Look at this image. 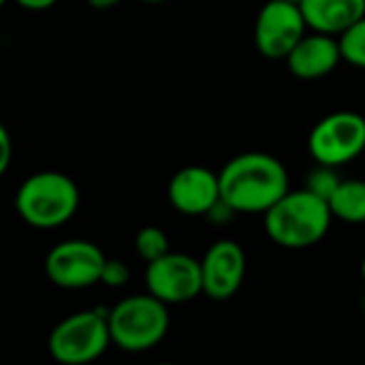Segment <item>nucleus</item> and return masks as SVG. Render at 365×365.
<instances>
[{
	"label": "nucleus",
	"mask_w": 365,
	"mask_h": 365,
	"mask_svg": "<svg viewBox=\"0 0 365 365\" xmlns=\"http://www.w3.org/2000/svg\"><path fill=\"white\" fill-rule=\"evenodd\" d=\"M284 60L291 75H295L297 79H323L329 73H334L336 66L342 62L340 41L338 36L325 32L304 34Z\"/></svg>",
	"instance_id": "nucleus-12"
},
{
	"label": "nucleus",
	"mask_w": 365,
	"mask_h": 365,
	"mask_svg": "<svg viewBox=\"0 0 365 365\" xmlns=\"http://www.w3.org/2000/svg\"><path fill=\"white\" fill-rule=\"evenodd\" d=\"M340 175H338V167H327V165H319L310 175H308V182H306V188L312 190L314 195L323 197L329 201V197L334 195V190L338 188L340 184Z\"/></svg>",
	"instance_id": "nucleus-17"
},
{
	"label": "nucleus",
	"mask_w": 365,
	"mask_h": 365,
	"mask_svg": "<svg viewBox=\"0 0 365 365\" xmlns=\"http://www.w3.org/2000/svg\"><path fill=\"white\" fill-rule=\"evenodd\" d=\"M11 158H13V141H11L6 126L0 122V178L9 171Z\"/></svg>",
	"instance_id": "nucleus-19"
},
{
	"label": "nucleus",
	"mask_w": 365,
	"mask_h": 365,
	"mask_svg": "<svg viewBox=\"0 0 365 365\" xmlns=\"http://www.w3.org/2000/svg\"><path fill=\"white\" fill-rule=\"evenodd\" d=\"M331 220L334 214L327 199L308 188L289 190L263 214L267 237L287 250L317 246L329 233Z\"/></svg>",
	"instance_id": "nucleus-2"
},
{
	"label": "nucleus",
	"mask_w": 365,
	"mask_h": 365,
	"mask_svg": "<svg viewBox=\"0 0 365 365\" xmlns=\"http://www.w3.org/2000/svg\"><path fill=\"white\" fill-rule=\"evenodd\" d=\"M203 293L214 302L231 299L246 278V252L233 240L214 242L201 259Z\"/></svg>",
	"instance_id": "nucleus-10"
},
{
	"label": "nucleus",
	"mask_w": 365,
	"mask_h": 365,
	"mask_svg": "<svg viewBox=\"0 0 365 365\" xmlns=\"http://www.w3.org/2000/svg\"><path fill=\"white\" fill-rule=\"evenodd\" d=\"M92 9H96V11H107V9H113L118 2H122V0H86Z\"/></svg>",
	"instance_id": "nucleus-21"
},
{
	"label": "nucleus",
	"mask_w": 365,
	"mask_h": 365,
	"mask_svg": "<svg viewBox=\"0 0 365 365\" xmlns=\"http://www.w3.org/2000/svg\"><path fill=\"white\" fill-rule=\"evenodd\" d=\"M338 41H340L342 60L365 71V15L351 28H346L338 36Z\"/></svg>",
	"instance_id": "nucleus-15"
},
{
	"label": "nucleus",
	"mask_w": 365,
	"mask_h": 365,
	"mask_svg": "<svg viewBox=\"0 0 365 365\" xmlns=\"http://www.w3.org/2000/svg\"><path fill=\"white\" fill-rule=\"evenodd\" d=\"M218 180L220 201L235 214H265L291 190L287 167L265 152H246L231 158Z\"/></svg>",
	"instance_id": "nucleus-1"
},
{
	"label": "nucleus",
	"mask_w": 365,
	"mask_h": 365,
	"mask_svg": "<svg viewBox=\"0 0 365 365\" xmlns=\"http://www.w3.org/2000/svg\"><path fill=\"white\" fill-rule=\"evenodd\" d=\"M141 2H152V4H156V2H165V0H141Z\"/></svg>",
	"instance_id": "nucleus-23"
},
{
	"label": "nucleus",
	"mask_w": 365,
	"mask_h": 365,
	"mask_svg": "<svg viewBox=\"0 0 365 365\" xmlns=\"http://www.w3.org/2000/svg\"><path fill=\"white\" fill-rule=\"evenodd\" d=\"M361 276H364V280H365V259L361 261Z\"/></svg>",
	"instance_id": "nucleus-22"
},
{
	"label": "nucleus",
	"mask_w": 365,
	"mask_h": 365,
	"mask_svg": "<svg viewBox=\"0 0 365 365\" xmlns=\"http://www.w3.org/2000/svg\"><path fill=\"white\" fill-rule=\"evenodd\" d=\"M308 24L297 2L269 0L255 21V45L269 60H284L297 41L306 34Z\"/></svg>",
	"instance_id": "nucleus-9"
},
{
	"label": "nucleus",
	"mask_w": 365,
	"mask_h": 365,
	"mask_svg": "<svg viewBox=\"0 0 365 365\" xmlns=\"http://www.w3.org/2000/svg\"><path fill=\"white\" fill-rule=\"evenodd\" d=\"M107 321L111 344L124 353L152 351L169 331L167 304L152 293H139L118 302L107 312Z\"/></svg>",
	"instance_id": "nucleus-4"
},
{
	"label": "nucleus",
	"mask_w": 365,
	"mask_h": 365,
	"mask_svg": "<svg viewBox=\"0 0 365 365\" xmlns=\"http://www.w3.org/2000/svg\"><path fill=\"white\" fill-rule=\"evenodd\" d=\"M128 278H130V269L124 261H120V259H107L105 261V267L101 274V282L105 287L120 289L128 282Z\"/></svg>",
	"instance_id": "nucleus-18"
},
{
	"label": "nucleus",
	"mask_w": 365,
	"mask_h": 365,
	"mask_svg": "<svg viewBox=\"0 0 365 365\" xmlns=\"http://www.w3.org/2000/svg\"><path fill=\"white\" fill-rule=\"evenodd\" d=\"M148 293L167 306L188 304L203 293L201 261L184 252H167L145 267Z\"/></svg>",
	"instance_id": "nucleus-8"
},
{
	"label": "nucleus",
	"mask_w": 365,
	"mask_h": 365,
	"mask_svg": "<svg viewBox=\"0 0 365 365\" xmlns=\"http://www.w3.org/2000/svg\"><path fill=\"white\" fill-rule=\"evenodd\" d=\"M135 250L145 263L156 261L169 252V237L160 227H143L135 235Z\"/></svg>",
	"instance_id": "nucleus-16"
},
{
	"label": "nucleus",
	"mask_w": 365,
	"mask_h": 365,
	"mask_svg": "<svg viewBox=\"0 0 365 365\" xmlns=\"http://www.w3.org/2000/svg\"><path fill=\"white\" fill-rule=\"evenodd\" d=\"M308 150L319 165L342 167L365 152V118L357 111H334L314 124Z\"/></svg>",
	"instance_id": "nucleus-6"
},
{
	"label": "nucleus",
	"mask_w": 365,
	"mask_h": 365,
	"mask_svg": "<svg viewBox=\"0 0 365 365\" xmlns=\"http://www.w3.org/2000/svg\"><path fill=\"white\" fill-rule=\"evenodd\" d=\"M169 203L184 216H207L220 201L218 173L207 167H184L180 169L167 188Z\"/></svg>",
	"instance_id": "nucleus-11"
},
{
	"label": "nucleus",
	"mask_w": 365,
	"mask_h": 365,
	"mask_svg": "<svg viewBox=\"0 0 365 365\" xmlns=\"http://www.w3.org/2000/svg\"><path fill=\"white\" fill-rule=\"evenodd\" d=\"M308 28L340 36L365 15V0H299Z\"/></svg>",
	"instance_id": "nucleus-13"
},
{
	"label": "nucleus",
	"mask_w": 365,
	"mask_h": 365,
	"mask_svg": "<svg viewBox=\"0 0 365 365\" xmlns=\"http://www.w3.org/2000/svg\"><path fill=\"white\" fill-rule=\"evenodd\" d=\"M4 2H6V0H0V9H2V6H4Z\"/></svg>",
	"instance_id": "nucleus-24"
},
{
	"label": "nucleus",
	"mask_w": 365,
	"mask_h": 365,
	"mask_svg": "<svg viewBox=\"0 0 365 365\" xmlns=\"http://www.w3.org/2000/svg\"><path fill=\"white\" fill-rule=\"evenodd\" d=\"M105 252L88 240H66L56 244L45 257V276L51 284L68 291L88 289L101 282Z\"/></svg>",
	"instance_id": "nucleus-7"
},
{
	"label": "nucleus",
	"mask_w": 365,
	"mask_h": 365,
	"mask_svg": "<svg viewBox=\"0 0 365 365\" xmlns=\"http://www.w3.org/2000/svg\"><path fill=\"white\" fill-rule=\"evenodd\" d=\"M15 2L26 11H47L53 4H58L60 0H15Z\"/></svg>",
	"instance_id": "nucleus-20"
},
{
	"label": "nucleus",
	"mask_w": 365,
	"mask_h": 365,
	"mask_svg": "<svg viewBox=\"0 0 365 365\" xmlns=\"http://www.w3.org/2000/svg\"><path fill=\"white\" fill-rule=\"evenodd\" d=\"M15 210L34 229H56L77 214L79 188L66 173L38 171L28 175L17 188Z\"/></svg>",
	"instance_id": "nucleus-3"
},
{
	"label": "nucleus",
	"mask_w": 365,
	"mask_h": 365,
	"mask_svg": "<svg viewBox=\"0 0 365 365\" xmlns=\"http://www.w3.org/2000/svg\"><path fill=\"white\" fill-rule=\"evenodd\" d=\"M364 306H365V304H364Z\"/></svg>",
	"instance_id": "nucleus-25"
},
{
	"label": "nucleus",
	"mask_w": 365,
	"mask_h": 365,
	"mask_svg": "<svg viewBox=\"0 0 365 365\" xmlns=\"http://www.w3.org/2000/svg\"><path fill=\"white\" fill-rule=\"evenodd\" d=\"M107 312L94 308L62 319L47 338L51 359L62 365H88L103 357L111 344Z\"/></svg>",
	"instance_id": "nucleus-5"
},
{
	"label": "nucleus",
	"mask_w": 365,
	"mask_h": 365,
	"mask_svg": "<svg viewBox=\"0 0 365 365\" xmlns=\"http://www.w3.org/2000/svg\"><path fill=\"white\" fill-rule=\"evenodd\" d=\"M327 203L334 218L349 225H361L365 222V182L342 180Z\"/></svg>",
	"instance_id": "nucleus-14"
}]
</instances>
